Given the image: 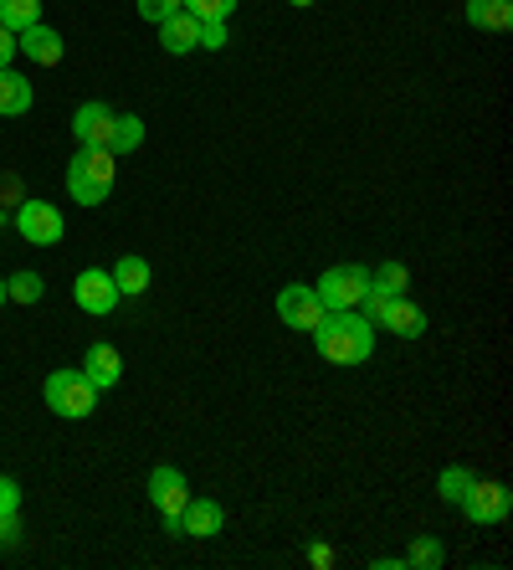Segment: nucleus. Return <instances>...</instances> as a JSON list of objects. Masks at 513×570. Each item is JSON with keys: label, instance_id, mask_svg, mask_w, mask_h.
Masks as SVG:
<instances>
[{"label": "nucleus", "instance_id": "0eeeda50", "mask_svg": "<svg viewBox=\"0 0 513 570\" xmlns=\"http://www.w3.org/2000/svg\"><path fill=\"white\" fill-rule=\"evenodd\" d=\"M457 509L473 519V524H503L513 509V493H509V483H499V478H473V489L462 493Z\"/></svg>", "mask_w": 513, "mask_h": 570}, {"label": "nucleus", "instance_id": "1a4fd4ad", "mask_svg": "<svg viewBox=\"0 0 513 570\" xmlns=\"http://www.w3.org/2000/svg\"><path fill=\"white\" fill-rule=\"evenodd\" d=\"M277 318L288 330H314L318 318H324V304H318V293L308 283H288V288L277 293Z\"/></svg>", "mask_w": 513, "mask_h": 570}, {"label": "nucleus", "instance_id": "9d476101", "mask_svg": "<svg viewBox=\"0 0 513 570\" xmlns=\"http://www.w3.org/2000/svg\"><path fill=\"white\" fill-rule=\"evenodd\" d=\"M16 52L27 57V62H37V67H57L62 62V52H67V41H62V31L31 21L27 31H16Z\"/></svg>", "mask_w": 513, "mask_h": 570}, {"label": "nucleus", "instance_id": "f8f14e48", "mask_svg": "<svg viewBox=\"0 0 513 570\" xmlns=\"http://www.w3.org/2000/svg\"><path fill=\"white\" fill-rule=\"evenodd\" d=\"M375 330H391L395 340H422V334H426V314L411 304L406 293H401V298H385V304H381Z\"/></svg>", "mask_w": 513, "mask_h": 570}, {"label": "nucleus", "instance_id": "a878e982", "mask_svg": "<svg viewBox=\"0 0 513 570\" xmlns=\"http://www.w3.org/2000/svg\"><path fill=\"white\" fill-rule=\"evenodd\" d=\"M175 11H185V0H139V16H145L149 27H159V21H170Z\"/></svg>", "mask_w": 513, "mask_h": 570}, {"label": "nucleus", "instance_id": "4468645a", "mask_svg": "<svg viewBox=\"0 0 513 570\" xmlns=\"http://www.w3.org/2000/svg\"><path fill=\"white\" fill-rule=\"evenodd\" d=\"M78 371L88 375L98 391H114V385L124 381V355H119L114 345H88V355H82Z\"/></svg>", "mask_w": 513, "mask_h": 570}, {"label": "nucleus", "instance_id": "c85d7f7f", "mask_svg": "<svg viewBox=\"0 0 513 570\" xmlns=\"http://www.w3.org/2000/svg\"><path fill=\"white\" fill-rule=\"evenodd\" d=\"M16 544H21V519L0 514V550H16Z\"/></svg>", "mask_w": 513, "mask_h": 570}, {"label": "nucleus", "instance_id": "ddd939ff", "mask_svg": "<svg viewBox=\"0 0 513 570\" xmlns=\"http://www.w3.org/2000/svg\"><path fill=\"white\" fill-rule=\"evenodd\" d=\"M221 530H226V509L216 504V499H196V493H190V504L180 509V534H190V540H216Z\"/></svg>", "mask_w": 513, "mask_h": 570}, {"label": "nucleus", "instance_id": "423d86ee", "mask_svg": "<svg viewBox=\"0 0 513 570\" xmlns=\"http://www.w3.org/2000/svg\"><path fill=\"white\" fill-rule=\"evenodd\" d=\"M149 499H155L159 519H165V530H170V534H180V509L190 504V483H185V473H180V468L159 463L155 473H149Z\"/></svg>", "mask_w": 513, "mask_h": 570}, {"label": "nucleus", "instance_id": "f03ea898", "mask_svg": "<svg viewBox=\"0 0 513 570\" xmlns=\"http://www.w3.org/2000/svg\"><path fill=\"white\" fill-rule=\"evenodd\" d=\"M114 159H119L114 149H78V155H72V165H67V190H72L78 206H103L108 200L114 175H119Z\"/></svg>", "mask_w": 513, "mask_h": 570}, {"label": "nucleus", "instance_id": "6ab92c4d", "mask_svg": "<svg viewBox=\"0 0 513 570\" xmlns=\"http://www.w3.org/2000/svg\"><path fill=\"white\" fill-rule=\"evenodd\" d=\"M369 288L385 293V298H401L411 288V273L401 263H381V267H369Z\"/></svg>", "mask_w": 513, "mask_h": 570}, {"label": "nucleus", "instance_id": "5701e85b", "mask_svg": "<svg viewBox=\"0 0 513 570\" xmlns=\"http://www.w3.org/2000/svg\"><path fill=\"white\" fill-rule=\"evenodd\" d=\"M473 468H462V463H452V468H442V478H436V493L447 499V504H462V493L473 489Z\"/></svg>", "mask_w": 513, "mask_h": 570}, {"label": "nucleus", "instance_id": "2f4dec72", "mask_svg": "<svg viewBox=\"0 0 513 570\" xmlns=\"http://www.w3.org/2000/svg\"><path fill=\"white\" fill-rule=\"evenodd\" d=\"M288 6H298V11H308V6H314V0H288Z\"/></svg>", "mask_w": 513, "mask_h": 570}, {"label": "nucleus", "instance_id": "39448f33", "mask_svg": "<svg viewBox=\"0 0 513 570\" xmlns=\"http://www.w3.org/2000/svg\"><path fill=\"white\" fill-rule=\"evenodd\" d=\"M318 304L324 308H359V298L369 293V267H359V263H339V267H329L324 278H318Z\"/></svg>", "mask_w": 513, "mask_h": 570}, {"label": "nucleus", "instance_id": "6e6552de", "mask_svg": "<svg viewBox=\"0 0 513 570\" xmlns=\"http://www.w3.org/2000/svg\"><path fill=\"white\" fill-rule=\"evenodd\" d=\"M72 298H78L82 314L103 318V314H114V308H119L124 293H119V283H114V273H108V267H82L78 283H72Z\"/></svg>", "mask_w": 513, "mask_h": 570}, {"label": "nucleus", "instance_id": "f3484780", "mask_svg": "<svg viewBox=\"0 0 513 570\" xmlns=\"http://www.w3.org/2000/svg\"><path fill=\"white\" fill-rule=\"evenodd\" d=\"M467 27L509 31L513 27V0H467Z\"/></svg>", "mask_w": 513, "mask_h": 570}, {"label": "nucleus", "instance_id": "4be33fe9", "mask_svg": "<svg viewBox=\"0 0 513 570\" xmlns=\"http://www.w3.org/2000/svg\"><path fill=\"white\" fill-rule=\"evenodd\" d=\"M31 21H41V0H0V27L27 31Z\"/></svg>", "mask_w": 513, "mask_h": 570}, {"label": "nucleus", "instance_id": "7c9ffc66", "mask_svg": "<svg viewBox=\"0 0 513 570\" xmlns=\"http://www.w3.org/2000/svg\"><path fill=\"white\" fill-rule=\"evenodd\" d=\"M308 566L329 570V566H334V550H329V544H314V550H308Z\"/></svg>", "mask_w": 513, "mask_h": 570}, {"label": "nucleus", "instance_id": "473e14b6", "mask_svg": "<svg viewBox=\"0 0 513 570\" xmlns=\"http://www.w3.org/2000/svg\"><path fill=\"white\" fill-rule=\"evenodd\" d=\"M0 304H11V298H6V278H0Z\"/></svg>", "mask_w": 513, "mask_h": 570}, {"label": "nucleus", "instance_id": "20e7f679", "mask_svg": "<svg viewBox=\"0 0 513 570\" xmlns=\"http://www.w3.org/2000/svg\"><path fill=\"white\" fill-rule=\"evenodd\" d=\"M11 226L31 242V247H57V242L67 237V222L52 200H16Z\"/></svg>", "mask_w": 513, "mask_h": 570}, {"label": "nucleus", "instance_id": "c756f323", "mask_svg": "<svg viewBox=\"0 0 513 570\" xmlns=\"http://www.w3.org/2000/svg\"><path fill=\"white\" fill-rule=\"evenodd\" d=\"M16 57H21V52H16V31L0 27V67H11Z\"/></svg>", "mask_w": 513, "mask_h": 570}, {"label": "nucleus", "instance_id": "393cba45", "mask_svg": "<svg viewBox=\"0 0 513 570\" xmlns=\"http://www.w3.org/2000/svg\"><path fill=\"white\" fill-rule=\"evenodd\" d=\"M185 11L196 16V21H226V16L237 11V0H185Z\"/></svg>", "mask_w": 513, "mask_h": 570}, {"label": "nucleus", "instance_id": "aec40b11", "mask_svg": "<svg viewBox=\"0 0 513 570\" xmlns=\"http://www.w3.org/2000/svg\"><path fill=\"white\" fill-rule=\"evenodd\" d=\"M139 145H145V119L119 114V119H114V139H108V149H114V155H134Z\"/></svg>", "mask_w": 513, "mask_h": 570}, {"label": "nucleus", "instance_id": "bb28decb", "mask_svg": "<svg viewBox=\"0 0 513 570\" xmlns=\"http://www.w3.org/2000/svg\"><path fill=\"white\" fill-rule=\"evenodd\" d=\"M0 514H21V483L0 478Z\"/></svg>", "mask_w": 513, "mask_h": 570}, {"label": "nucleus", "instance_id": "412c9836", "mask_svg": "<svg viewBox=\"0 0 513 570\" xmlns=\"http://www.w3.org/2000/svg\"><path fill=\"white\" fill-rule=\"evenodd\" d=\"M442 560H447V544L436 540V534H416V540H411L406 566H416V570H436Z\"/></svg>", "mask_w": 513, "mask_h": 570}, {"label": "nucleus", "instance_id": "72a5a7b5", "mask_svg": "<svg viewBox=\"0 0 513 570\" xmlns=\"http://www.w3.org/2000/svg\"><path fill=\"white\" fill-rule=\"evenodd\" d=\"M0 222H6V206H0Z\"/></svg>", "mask_w": 513, "mask_h": 570}, {"label": "nucleus", "instance_id": "b1692460", "mask_svg": "<svg viewBox=\"0 0 513 570\" xmlns=\"http://www.w3.org/2000/svg\"><path fill=\"white\" fill-rule=\"evenodd\" d=\"M41 293H47L41 273H16V278H6V298H11V304H41Z\"/></svg>", "mask_w": 513, "mask_h": 570}, {"label": "nucleus", "instance_id": "a211bd4d", "mask_svg": "<svg viewBox=\"0 0 513 570\" xmlns=\"http://www.w3.org/2000/svg\"><path fill=\"white\" fill-rule=\"evenodd\" d=\"M114 283H119L124 298H139V293L155 283V267H149L139 253H129V257H119V263H114Z\"/></svg>", "mask_w": 513, "mask_h": 570}, {"label": "nucleus", "instance_id": "2eb2a0df", "mask_svg": "<svg viewBox=\"0 0 513 570\" xmlns=\"http://www.w3.org/2000/svg\"><path fill=\"white\" fill-rule=\"evenodd\" d=\"M159 47H165L170 57L196 52V47H200V21L190 11H175L170 21H159Z\"/></svg>", "mask_w": 513, "mask_h": 570}, {"label": "nucleus", "instance_id": "cd10ccee", "mask_svg": "<svg viewBox=\"0 0 513 570\" xmlns=\"http://www.w3.org/2000/svg\"><path fill=\"white\" fill-rule=\"evenodd\" d=\"M200 47H206V52H221L226 47V21H200Z\"/></svg>", "mask_w": 513, "mask_h": 570}, {"label": "nucleus", "instance_id": "dca6fc26", "mask_svg": "<svg viewBox=\"0 0 513 570\" xmlns=\"http://www.w3.org/2000/svg\"><path fill=\"white\" fill-rule=\"evenodd\" d=\"M31 78H21L16 67H0V119H21L31 114Z\"/></svg>", "mask_w": 513, "mask_h": 570}, {"label": "nucleus", "instance_id": "9b49d317", "mask_svg": "<svg viewBox=\"0 0 513 570\" xmlns=\"http://www.w3.org/2000/svg\"><path fill=\"white\" fill-rule=\"evenodd\" d=\"M114 119H119V114H114L108 104H98V98L82 104L78 114H72V134H78V145L82 149H108V139H114Z\"/></svg>", "mask_w": 513, "mask_h": 570}, {"label": "nucleus", "instance_id": "f257e3e1", "mask_svg": "<svg viewBox=\"0 0 513 570\" xmlns=\"http://www.w3.org/2000/svg\"><path fill=\"white\" fill-rule=\"evenodd\" d=\"M308 334L329 365H365L375 355V324L359 308H324V318Z\"/></svg>", "mask_w": 513, "mask_h": 570}, {"label": "nucleus", "instance_id": "7ed1b4c3", "mask_svg": "<svg viewBox=\"0 0 513 570\" xmlns=\"http://www.w3.org/2000/svg\"><path fill=\"white\" fill-rule=\"evenodd\" d=\"M41 396H47V406H52L57 416H67V422H82V416L98 412V385L82 371H52L47 385H41Z\"/></svg>", "mask_w": 513, "mask_h": 570}]
</instances>
